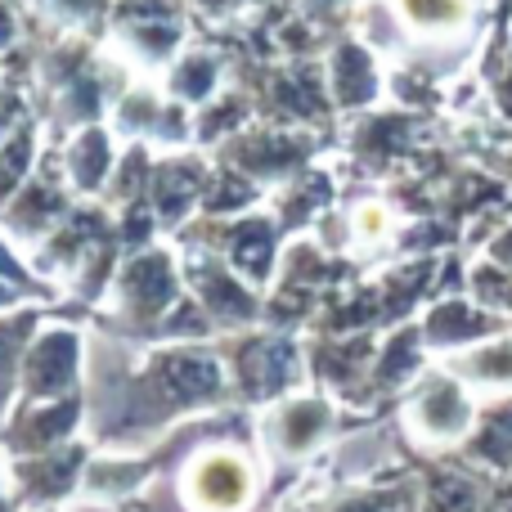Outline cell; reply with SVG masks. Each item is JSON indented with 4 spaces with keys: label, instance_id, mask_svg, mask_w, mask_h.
I'll use <instances>...</instances> for the list:
<instances>
[{
    "label": "cell",
    "instance_id": "obj_1",
    "mask_svg": "<svg viewBox=\"0 0 512 512\" xmlns=\"http://www.w3.org/2000/svg\"><path fill=\"white\" fill-rule=\"evenodd\" d=\"M189 490L207 512H234L239 504H248V468L230 454H212L194 468Z\"/></svg>",
    "mask_w": 512,
    "mask_h": 512
},
{
    "label": "cell",
    "instance_id": "obj_2",
    "mask_svg": "<svg viewBox=\"0 0 512 512\" xmlns=\"http://www.w3.org/2000/svg\"><path fill=\"white\" fill-rule=\"evenodd\" d=\"M400 14L418 32H454L468 18V0H400Z\"/></svg>",
    "mask_w": 512,
    "mask_h": 512
}]
</instances>
